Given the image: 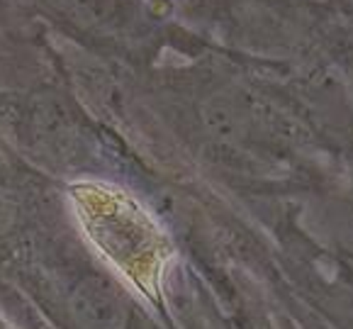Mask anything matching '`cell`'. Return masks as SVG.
Masks as SVG:
<instances>
[{"mask_svg": "<svg viewBox=\"0 0 353 329\" xmlns=\"http://www.w3.org/2000/svg\"><path fill=\"white\" fill-rule=\"evenodd\" d=\"M90 303L83 308L81 317L95 329H108V327H114L117 324V315H120V308L114 303L110 295H90Z\"/></svg>", "mask_w": 353, "mask_h": 329, "instance_id": "6da1fadb", "label": "cell"}]
</instances>
